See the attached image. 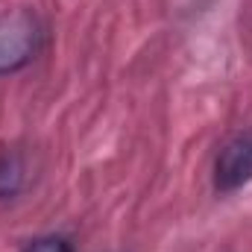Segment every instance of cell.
<instances>
[{"label":"cell","instance_id":"4","mask_svg":"<svg viewBox=\"0 0 252 252\" xmlns=\"http://www.w3.org/2000/svg\"><path fill=\"white\" fill-rule=\"evenodd\" d=\"M21 252H76V250H73V241L64 238V235H38V238L27 241Z\"/></svg>","mask_w":252,"mask_h":252},{"label":"cell","instance_id":"1","mask_svg":"<svg viewBox=\"0 0 252 252\" xmlns=\"http://www.w3.org/2000/svg\"><path fill=\"white\" fill-rule=\"evenodd\" d=\"M41 38H44V27L32 9L18 6L0 12V76H12L24 70L35 59Z\"/></svg>","mask_w":252,"mask_h":252},{"label":"cell","instance_id":"2","mask_svg":"<svg viewBox=\"0 0 252 252\" xmlns=\"http://www.w3.org/2000/svg\"><path fill=\"white\" fill-rule=\"evenodd\" d=\"M252 179V126L235 132L214 158V190L232 193Z\"/></svg>","mask_w":252,"mask_h":252},{"label":"cell","instance_id":"3","mask_svg":"<svg viewBox=\"0 0 252 252\" xmlns=\"http://www.w3.org/2000/svg\"><path fill=\"white\" fill-rule=\"evenodd\" d=\"M30 182V161L21 150L0 153V202L15 199Z\"/></svg>","mask_w":252,"mask_h":252}]
</instances>
